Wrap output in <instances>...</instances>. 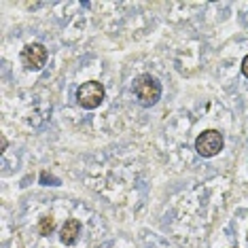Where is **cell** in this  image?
Returning a JSON list of instances; mask_svg holds the SVG:
<instances>
[{
    "mask_svg": "<svg viewBox=\"0 0 248 248\" xmlns=\"http://www.w3.org/2000/svg\"><path fill=\"white\" fill-rule=\"evenodd\" d=\"M225 146V140H223V134L218 129H206L202 132L200 136L195 138V151L200 153L202 157H214L223 151Z\"/></svg>",
    "mask_w": 248,
    "mask_h": 248,
    "instance_id": "3957f363",
    "label": "cell"
},
{
    "mask_svg": "<svg viewBox=\"0 0 248 248\" xmlns=\"http://www.w3.org/2000/svg\"><path fill=\"white\" fill-rule=\"evenodd\" d=\"M19 60H21V64H24V68L41 70L43 66L47 64V49H45L41 43H30L21 49Z\"/></svg>",
    "mask_w": 248,
    "mask_h": 248,
    "instance_id": "277c9868",
    "label": "cell"
},
{
    "mask_svg": "<svg viewBox=\"0 0 248 248\" xmlns=\"http://www.w3.org/2000/svg\"><path fill=\"white\" fill-rule=\"evenodd\" d=\"M81 229H83V225H81L78 218H68V221L62 225V229H60V240L64 242L66 246L77 244L78 235H81Z\"/></svg>",
    "mask_w": 248,
    "mask_h": 248,
    "instance_id": "5b68a950",
    "label": "cell"
},
{
    "mask_svg": "<svg viewBox=\"0 0 248 248\" xmlns=\"http://www.w3.org/2000/svg\"><path fill=\"white\" fill-rule=\"evenodd\" d=\"M242 72H244V77L248 78V55L244 60H242Z\"/></svg>",
    "mask_w": 248,
    "mask_h": 248,
    "instance_id": "ba28073f",
    "label": "cell"
},
{
    "mask_svg": "<svg viewBox=\"0 0 248 248\" xmlns=\"http://www.w3.org/2000/svg\"><path fill=\"white\" fill-rule=\"evenodd\" d=\"M41 183H43V185H45V183H53V185H60V180H58V178H53V176H49L47 172H43V174H41Z\"/></svg>",
    "mask_w": 248,
    "mask_h": 248,
    "instance_id": "52a82bcc",
    "label": "cell"
},
{
    "mask_svg": "<svg viewBox=\"0 0 248 248\" xmlns=\"http://www.w3.org/2000/svg\"><path fill=\"white\" fill-rule=\"evenodd\" d=\"M134 95L138 98V102L142 104V106H153L159 102V98H161V85H159V81H157L155 77H151V75H140L134 78Z\"/></svg>",
    "mask_w": 248,
    "mask_h": 248,
    "instance_id": "6da1fadb",
    "label": "cell"
},
{
    "mask_svg": "<svg viewBox=\"0 0 248 248\" xmlns=\"http://www.w3.org/2000/svg\"><path fill=\"white\" fill-rule=\"evenodd\" d=\"M77 102L87 110L98 108L104 102V85L98 81H87L77 89Z\"/></svg>",
    "mask_w": 248,
    "mask_h": 248,
    "instance_id": "7a4b0ae2",
    "label": "cell"
},
{
    "mask_svg": "<svg viewBox=\"0 0 248 248\" xmlns=\"http://www.w3.org/2000/svg\"><path fill=\"white\" fill-rule=\"evenodd\" d=\"M53 229H55L53 217H43V218H41V223H38V231H41V235H49Z\"/></svg>",
    "mask_w": 248,
    "mask_h": 248,
    "instance_id": "8992f818",
    "label": "cell"
}]
</instances>
